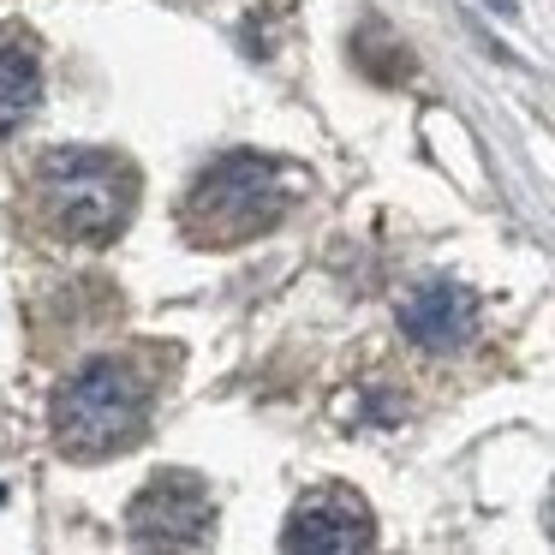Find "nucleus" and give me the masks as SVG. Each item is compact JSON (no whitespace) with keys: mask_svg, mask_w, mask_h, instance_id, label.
Returning a JSON list of instances; mask_svg holds the SVG:
<instances>
[{"mask_svg":"<svg viewBox=\"0 0 555 555\" xmlns=\"http://www.w3.org/2000/svg\"><path fill=\"white\" fill-rule=\"evenodd\" d=\"M150 406H156V383L132 359L102 352V359H85L54 388L49 424L66 460H108V454H126L150 430Z\"/></svg>","mask_w":555,"mask_h":555,"instance_id":"1","label":"nucleus"},{"mask_svg":"<svg viewBox=\"0 0 555 555\" xmlns=\"http://www.w3.org/2000/svg\"><path fill=\"white\" fill-rule=\"evenodd\" d=\"M42 96V66L25 42H0V138L18 132V126L37 114Z\"/></svg>","mask_w":555,"mask_h":555,"instance_id":"7","label":"nucleus"},{"mask_svg":"<svg viewBox=\"0 0 555 555\" xmlns=\"http://www.w3.org/2000/svg\"><path fill=\"white\" fill-rule=\"evenodd\" d=\"M293 173L257 150H228L192 180L180 228L192 245H251L293 209Z\"/></svg>","mask_w":555,"mask_h":555,"instance_id":"2","label":"nucleus"},{"mask_svg":"<svg viewBox=\"0 0 555 555\" xmlns=\"http://www.w3.org/2000/svg\"><path fill=\"white\" fill-rule=\"evenodd\" d=\"M37 197L54 233L78 245H108L126 233L138 209V173L126 168L114 150H90V144H66L49 150L37 168Z\"/></svg>","mask_w":555,"mask_h":555,"instance_id":"3","label":"nucleus"},{"mask_svg":"<svg viewBox=\"0 0 555 555\" xmlns=\"http://www.w3.org/2000/svg\"><path fill=\"white\" fill-rule=\"evenodd\" d=\"M550 538H555V507H550Z\"/></svg>","mask_w":555,"mask_h":555,"instance_id":"8","label":"nucleus"},{"mask_svg":"<svg viewBox=\"0 0 555 555\" xmlns=\"http://www.w3.org/2000/svg\"><path fill=\"white\" fill-rule=\"evenodd\" d=\"M216 526V495L197 472H156L126 507V538L144 550H185Z\"/></svg>","mask_w":555,"mask_h":555,"instance_id":"4","label":"nucleus"},{"mask_svg":"<svg viewBox=\"0 0 555 555\" xmlns=\"http://www.w3.org/2000/svg\"><path fill=\"white\" fill-rule=\"evenodd\" d=\"M400 335L436 359L472 347L478 340V293L460 287V281H424L400 299Z\"/></svg>","mask_w":555,"mask_h":555,"instance_id":"6","label":"nucleus"},{"mask_svg":"<svg viewBox=\"0 0 555 555\" xmlns=\"http://www.w3.org/2000/svg\"><path fill=\"white\" fill-rule=\"evenodd\" d=\"M281 543L293 555H359L376 543V519L364 507V495H352L347 483H317L293 502Z\"/></svg>","mask_w":555,"mask_h":555,"instance_id":"5","label":"nucleus"}]
</instances>
